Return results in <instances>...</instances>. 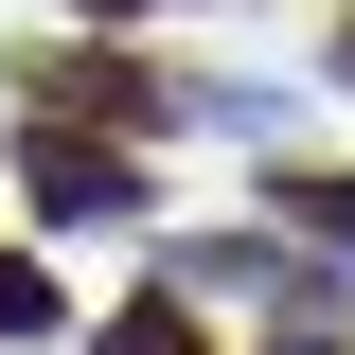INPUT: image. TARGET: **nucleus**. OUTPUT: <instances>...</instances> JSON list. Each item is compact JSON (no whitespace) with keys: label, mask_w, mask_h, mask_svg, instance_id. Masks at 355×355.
Segmentation results:
<instances>
[{"label":"nucleus","mask_w":355,"mask_h":355,"mask_svg":"<svg viewBox=\"0 0 355 355\" xmlns=\"http://www.w3.org/2000/svg\"><path fill=\"white\" fill-rule=\"evenodd\" d=\"M18 196H36L53 231H71V214L107 231V214H142V160H89V142H18Z\"/></svg>","instance_id":"obj_1"},{"label":"nucleus","mask_w":355,"mask_h":355,"mask_svg":"<svg viewBox=\"0 0 355 355\" xmlns=\"http://www.w3.org/2000/svg\"><path fill=\"white\" fill-rule=\"evenodd\" d=\"M107 355H214V320L178 302V284H142V302H125V320H107Z\"/></svg>","instance_id":"obj_2"},{"label":"nucleus","mask_w":355,"mask_h":355,"mask_svg":"<svg viewBox=\"0 0 355 355\" xmlns=\"http://www.w3.org/2000/svg\"><path fill=\"white\" fill-rule=\"evenodd\" d=\"M284 214H302L320 249H355V178H284Z\"/></svg>","instance_id":"obj_4"},{"label":"nucleus","mask_w":355,"mask_h":355,"mask_svg":"<svg viewBox=\"0 0 355 355\" xmlns=\"http://www.w3.org/2000/svg\"><path fill=\"white\" fill-rule=\"evenodd\" d=\"M338 71H355V18H338Z\"/></svg>","instance_id":"obj_6"},{"label":"nucleus","mask_w":355,"mask_h":355,"mask_svg":"<svg viewBox=\"0 0 355 355\" xmlns=\"http://www.w3.org/2000/svg\"><path fill=\"white\" fill-rule=\"evenodd\" d=\"M0 338H71V284H53V266H18V249H0Z\"/></svg>","instance_id":"obj_3"},{"label":"nucleus","mask_w":355,"mask_h":355,"mask_svg":"<svg viewBox=\"0 0 355 355\" xmlns=\"http://www.w3.org/2000/svg\"><path fill=\"white\" fill-rule=\"evenodd\" d=\"M71 18H160V0H71Z\"/></svg>","instance_id":"obj_5"}]
</instances>
